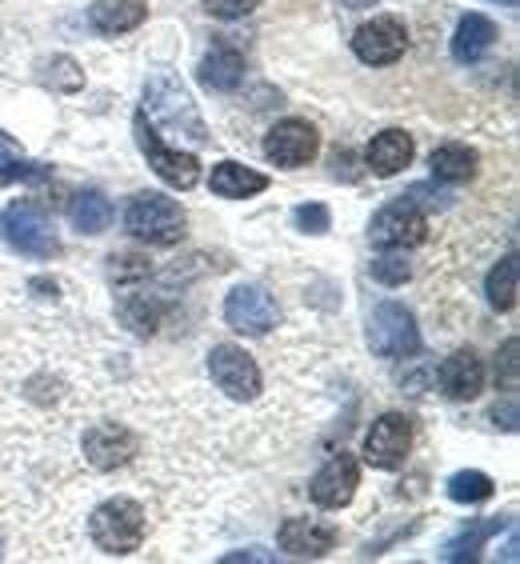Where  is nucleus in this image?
Segmentation results:
<instances>
[{
  "label": "nucleus",
  "mask_w": 520,
  "mask_h": 564,
  "mask_svg": "<svg viewBox=\"0 0 520 564\" xmlns=\"http://www.w3.org/2000/svg\"><path fill=\"white\" fill-rule=\"evenodd\" d=\"M144 117H152L164 132H173V137H188L193 144L208 141L205 120L196 112L188 88L181 85L173 73L149 76V85H144Z\"/></svg>",
  "instance_id": "nucleus-1"
},
{
  "label": "nucleus",
  "mask_w": 520,
  "mask_h": 564,
  "mask_svg": "<svg viewBox=\"0 0 520 564\" xmlns=\"http://www.w3.org/2000/svg\"><path fill=\"white\" fill-rule=\"evenodd\" d=\"M88 532L100 553L129 556L144 544V509L129 497H112L88 517Z\"/></svg>",
  "instance_id": "nucleus-2"
},
{
  "label": "nucleus",
  "mask_w": 520,
  "mask_h": 564,
  "mask_svg": "<svg viewBox=\"0 0 520 564\" xmlns=\"http://www.w3.org/2000/svg\"><path fill=\"white\" fill-rule=\"evenodd\" d=\"M124 228L137 240H149L156 249H169V245H176V240L185 237V208L164 193H141L132 196L129 213H124Z\"/></svg>",
  "instance_id": "nucleus-3"
},
{
  "label": "nucleus",
  "mask_w": 520,
  "mask_h": 564,
  "mask_svg": "<svg viewBox=\"0 0 520 564\" xmlns=\"http://www.w3.org/2000/svg\"><path fill=\"white\" fill-rule=\"evenodd\" d=\"M0 240L12 245L17 252H24V257H36V261H53L61 252L53 225L44 217V208L33 205V200H12L0 213Z\"/></svg>",
  "instance_id": "nucleus-4"
},
{
  "label": "nucleus",
  "mask_w": 520,
  "mask_h": 564,
  "mask_svg": "<svg viewBox=\"0 0 520 564\" xmlns=\"http://www.w3.org/2000/svg\"><path fill=\"white\" fill-rule=\"evenodd\" d=\"M369 345L377 357L384 360H404L421 352V328L416 316L397 301H384L369 321Z\"/></svg>",
  "instance_id": "nucleus-5"
},
{
  "label": "nucleus",
  "mask_w": 520,
  "mask_h": 564,
  "mask_svg": "<svg viewBox=\"0 0 520 564\" xmlns=\"http://www.w3.org/2000/svg\"><path fill=\"white\" fill-rule=\"evenodd\" d=\"M132 132H137V144H141L149 169L161 176L164 185L193 188L196 181H201V161H196L193 152L169 149V144L161 141V132L149 129V117H144V112H137V117H132Z\"/></svg>",
  "instance_id": "nucleus-6"
},
{
  "label": "nucleus",
  "mask_w": 520,
  "mask_h": 564,
  "mask_svg": "<svg viewBox=\"0 0 520 564\" xmlns=\"http://www.w3.org/2000/svg\"><path fill=\"white\" fill-rule=\"evenodd\" d=\"M424 237H429V217L416 205H409V200H392V205H384L369 220V240L377 249L404 252L424 245Z\"/></svg>",
  "instance_id": "nucleus-7"
},
{
  "label": "nucleus",
  "mask_w": 520,
  "mask_h": 564,
  "mask_svg": "<svg viewBox=\"0 0 520 564\" xmlns=\"http://www.w3.org/2000/svg\"><path fill=\"white\" fill-rule=\"evenodd\" d=\"M208 372H213V384L232 401H257L260 397V369L245 348L217 345L208 352Z\"/></svg>",
  "instance_id": "nucleus-8"
},
{
  "label": "nucleus",
  "mask_w": 520,
  "mask_h": 564,
  "mask_svg": "<svg viewBox=\"0 0 520 564\" xmlns=\"http://www.w3.org/2000/svg\"><path fill=\"white\" fill-rule=\"evenodd\" d=\"M225 321L232 333L264 337L269 328H277V301L260 284H237L225 301Z\"/></svg>",
  "instance_id": "nucleus-9"
},
{
  "label": "nucleus",
  "mask_w": 520,
  "mask_h": 564,
  "mask_svg": "<svg viewBox=\"0 0 520 564\" xmlns=\"http://www.w3.org/2000/svg\"><path fill=\"white\" fill-rule=\"evenodd\" d=\"M409 48V33L397 17H372L369 24H360L357 36H353V53L372 68L397 65Z\"/></svg>",
  "instance_id": "nucleus-10"
},
{
  "label": "nucleus",
  "mask_w": 520,
  "mask_h": 564,
  "mask_svg": "<svg viewBox=\"0 0 520 564\" xmlns=\"http://www.w3.org/2000/svg\"><path fill=\"white\" fill-rule=\"evenodd\" d=\"M321 149V137L308 120H281V124H272L269 137H264V156H269L277 169H301L308 164Z\"/></svg>",
  "instance_id": "nucleus-11"
},
{
  "label": "nucleus",
  "mask_w": 520,
  "mask_h": 564,
  "mask_svg": "<svg viewBox=\"0 0 520 564\" xmlns=\"http://www.w3.org/2000/svg\"><path fill=\"white\" fill-rule=\"evenodd\" d=\"M412 448V421L401 413H384L365 433V460L372 468H401Z\"/></svg>",
  "instance_id": "nucleus-12"
},
{
  "label": "nucleus",
  "mask_w": 520,
  "mask_h": 564,
  "mask_svg": "<svg viewBox=\"0 0 520 564\" xmlns=\"http://www.w3.org/2000/svg\"><path fill=\"white\" fill-rule=\"evenodd\" d=\"M141 441L137 433H129L124 424H93L85 433V460L97 473H112V468H124L137 456Z\"/></svg>",
  "instance_id": "nucleus-13"
},
{
  "label": "nucleus",
  "mask_w": 520,
  "mask_h": 564,
  "mask_svg": "<svg viewBox=\"0 0 520 564\" xmlns=\"http://www.w3.org/2000/svg\"><path fill=\"white\" fill-rule=\"evenodd\" d=\"M357 489H360L357 456L340 453L313 477V485H308V497H313L321 509H345L348 500L357 497Z\"/></svg>",
  "instance_id": "nucleus-14"
},
{
  "label": "nucleus",
  "mask_w": 520,
  "mask_h": 564,
  "mask_svg": "<svg viewBox=\"0 0 520 564\" xmlns=\"http://www.w3.org/2000/svg\"><path fill=\"white\" fill-rule=\"evenodd\" d=\"M277 541H281V549L289 556H308V561H316V556H328L336 549V541H340V532L333 529V524L325 521H304V517H296V521H284L281 532H277Z\"/></svg>",
  "instance_id": "nucleus-15"
},
{
  "label": "nucleus",
  "mask_w": 520,
  "mask_h": 564,
  "mask_svg": "<svg viewBox=\"0 0 520 564\" xmlns=\"http://www.w3.org/2000/svg\"><path fill=\"white\" fill-rule=\"evenodd\" d=\"M441 389L453 401H477L485 392V360L473 348H461L441 365Z\"/></svg>",
  "instance_id": "nucleus-16"
},
{
  "label": "nucleus",
  "mask_w": 520,
  "mask_h": 564,
  "mask_svg": "<svg viewBox=\"0 0 520 564\" xmlns=\"http://www.w3.org/2000/svg\"><path fill=\"white\" fill-rule=\"evenodd\" d=\"M144 21H149V0H93V9H88V24L100 36L132 33Z\"/></svg>",
  "instance_id": "nucleus-17"
},
{
  "label": "nucleus",
  "mask_w": 520,
  "mask_h": 564,
  "mask_svg": "<svg viewBox=\"0 0 520 564\" xmlns=\"http://www.w3.org/2000/svg\"><path fill=\"white\" fill-rule=\"evenodd\" d=\"M412 152H416V144H412L409 132H404V129H384L380 137H372L369 152H365V161H369V169L377 176H397L412 164Z\"/></svg>",
  "instance_id": "nucleus-18"
},
{
  "label": "nucleus",
  "mask_w": 520,
  "mask_h": 564,
  "mask_svg": "<svg viewBox=\"0 0 520 564\" xmlns=\"http://www.w3.org/2000/svg\"><path fill=\"white\" fill-rule=\"evenodd\" d=\"M208 188L225 200H249V196L264 193L269 188V176L249 169V164H237V161H220L213 164V176H208Z\"/></svg>",
  "instance_id": "nucleus-19"
},
{
  "label": "nucleus",
  "mask_w": 520,
  "mask_h": 564,
  "mask_svg": "<svg viewBox=\"0 0 520 564\" xmlns=\"http://www.w3.org/2000/svg\"><path fill=\"white\" fill-rule=\"evenodd\" d=\"M196 76H201V85L205 88H217V93H232V88L245 80V56L232 48V44H217L213 53L201 61V68H196Z\"/></svg>",
  "instance_id": "nucleus-20"
},
{
  "label": "nucleus",
  "mask_w": 520,
  "mask_h": 564,
  "mask_svg": "<svg viewBox=\"0 0 520 564\" xmlns=\"http://www.w3.org/2000/svg\"><path fill=\"white\" fill-rule=\"evenodd\" d=\"M492 41H497V24L480 17V12H468L453 33V56L461 65H473V61H480L492 48Z\"/></svg>",
  "instance_id": "nucleus-21"
},
{
  "label": "nucleus",
  "mask_w": 520,
  "mask_h": 564,
  "mask_svg": "<svg viewBox=\"0 0 520 564\" xmlns=\"http://www.w3.org/2000/svg\"><path fill=\"white\" fill-rule=\"evenodd\" d=\"M477 164H480V156L461 141L441 144V149L429 156L433 176L436 181H445V185H465V181H473V176H477Z\"/></svg>",
  "instance_id": "nucleus-22"
},
{
  "label": "nucleus",
  "mask_w": 520,
  "mask_h": 564,
  "mask_svg": "<svg viewBox=\"0 0 520 564\" xmlns=\"http://www.w3.org/2000/svg\"><path fill=\"white\" fill-rule=\"evenodd\" d=\"M48 176H53L48 164L29 161V156L21 152V144L12 141L9 132H0V188L12 185V181H33V185H41V181H48Z\"/></svg>",
  "instance_id": "nucleus-23"
},
{
  "label": "nucleus",
  "mask_w": 520,
  "mask_h": 564,
  "mask_svg": "<svg viewBox=\"0 0 520 564\" xmlns=\"http://www.w3.org/2000/svg\"><path fill=\"white\" fill-rule=\"evenodd\" d=\"M68 220H73L76 232H85V237H97V232H105V228L112 225V205L105 200V193L88 188V193H80L73 200V208H68Z\"/></svg>",
  "instance_id": "nucleus-24"
},
{
  "label": "nucleus",
  "mask_w": 520,
  "mask_h": 564,
  "mask_svg": "<svg viewBox=\"0 0 520 564\" xmlns=\"http://www.w3.org/2000/svg\"><path fill=\"white\" fill-rule=\"evenodd\" d=\"M117 316H120V325L132 328L137 337H152L164 321V304L156 301V296H124V301L117 304Z\"/></svg>",
  "instance_id": "nucleus-25"
},
{
  "label": "nucleus",
  "mask_w": 520,
  "mask_h": 564,
  "mask_svg": "<svg viewBox=\"0 0 520 564\" xmlns=\"http://www.w3.org/2000/svg\"><path fill=\"white\" fill-rule=\"evenodd\" d=\"M500 529H505L500 517H492V521H468L465 529L456 532L453 541L445 544V561H473V556L485 549L488 536H497Z\"/></svg>",
  "instance_id": "nucleus-26"
},
{
  "label": "nucleus",
  "mask_w": 520,
  "mask_h": 564,
  "mask_svg": "<svg viewBox=\"0 0 520 564\" xmlns=\"http://www.w3.org/2000/svg\"><path fill=\"white\" fill-rule=\"evenodd\" d=\"M485 293H488V301H492V308H500V313H512V308H517V257H512V252L488 272Z\"/></svg>",
  "instance_id": "nucleus-27"
},
{
  "label": "nucleus",
  "mask_w": 520,
  "mask_h": 564,
  "mask_svg": "<svg viewBox=\"0 0 520 564\" xmlns=\"http://www.w3.org/2000/svg\"><path fill=\"white\" fill-rule=\"evenodd\" d=\"M448 497L456 500V505H480V500H488L492 492H497V485H492V477L488 473H477V468H468V473H456V477H448Z\"/></svg>",
  "instance_id": "nucleus-28"
},
{
  "label": "nucleus",
  "mask_w": 520,
  "mask_h": 564,
  "mask_svg": "<svg viewBox=\"0 0 520 564\" xmlns=\"http://www.w3.org/2000/svg\"><path fill=\"white\" fill-rule=\"evenodd\" d=\"M41 80L48 88H56V93H76V88L85 85V73H80L73 56H53V61L41 65Z\"/></svg>",
  "instance_id": "nucleus-29"
},
{
  "label": "nucleus",
  "mask_w": 520,
  "mask_h": 564,
  "mask_svg": "<svg viewBox=\"0 0 520 564\" xmlns=\"http://www.w3.org/2000/svg\"><path fill=\"white\" fill-rule=\"evenodd\" d=\"M149 272H152V261L141 257V252H120V257H112V281H120V284L144 281Z\"/></svg>",
  "instance_id": "nucleus-30"
},
{
  "label": "nucleus",
  "mask_w": 520,
  "mask_h": 564,
  "mask_svg": "<svg viewBox=\"0 0 520 564\" xmlns=\"http://www.w3.org/2000/svg\"><path fill=\"white\" fill-rule=\"evenodd\" d=\"M372 276H377L380 284H404L412 276V269H409V261L404 257H377L372 261Z\"/></svg>",
  "instance_id": "nucleus-31"
},
{
  "label": "nucleus",
  "mask_w": 520,
  "mask_h": 564,
  "mask_svg": "<svg viewBox=\"0 0 520 564\" xmlns=\"http://www.w3.org/2000/svg\"><path fill=\"white\" fill-rule=\"evenodd\" d=\"M293 225L301 228V232L321 237V232H328V208L325 205H301L293 213Z\"/></svg>",
  "instance_id": "nucleus-32"
},
{
  "label": "nucleus",
  "mask_w": 520,
  "mask_h": 564,
  "mask_svg": "<svg viewBox=\"0 0 520 564\" xmlns=\"http://www.w3.org/2000/svg\"><path fill=\"white\" fill-rule=\"evenodd\" d=\"M257 4L260 0H205L208 17H217V21H240V17H249Z\"/></svg>",
  "instance_id": "nucleus-33"
},
{
  "label": "nucleus",
  "mask_w": 520,
  "mask_h": 564,
  "mask_svg": "<svg viewBox=\"0 0 520 564\" xmlns=\"http://www.w3.org/2000/svg\"><path fill=\"white\" fill-rule=\"evenodd\" d=\"M33 293L56 296V281H44V276H36V281H33Z\"/></svg>",
  "instance_id": "nucleus-34"
},
{
  "label": "nucleus",
  "mask_w": 520,
  "mask_h": 564,
  "mask_svg": "<svg viewBox=\"0 0 520 564\" xmlns=\"http://www.w3.org/2000/svg\"><path fill=\"white\" fill-rule=\"evenodd\" d=\"M348 9H372V4H377V0H345Z\"/></svg>",
  "instance_id": "nucleus-35"
},
{
  "label": "nucleus",
  "mask_w": 520,
  "mask_h": 564,
  "mask_svg": "<svg viewBox=\"0 0 520 564\" xmlns=\"http://www.w3.org/2000/svg\"><path fill=\"white\" fill-rule=\"evenodd\" d=\"M500 4H517V0H500Z\"/></svg>",
  "instance_id": "nucleus-36"
},
{
  "label": "nucleus",
  "mask_w": 520,
  "mask_h": 564,
  "mask_svg": "<svg viewBox=\"0 0 520 564\" xmlns=\"http://www.w3.org/2000/svg\"><path fill=\"white\" fill-rule=\"evenodd\" d=\"M0 553H4V544H0Z\"/></svg>",
  "instance_id": "nucleus-37"
}]
</instances>
